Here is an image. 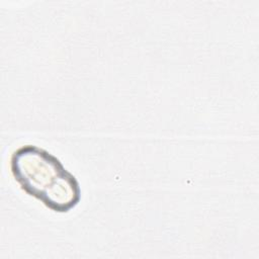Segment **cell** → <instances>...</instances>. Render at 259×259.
I'll use <instances>...</instances> for the list:
<instances>
[{
  "label": "cell",
  "instance_id": "1",
  "mask_svg": "<svg viewBox=\"0 0 259 259\" xmlns=\"http://www.w3.org/2000/svg\"><path fill=\"white\" fill-rule=\"evenodd\" d=\"M10 167L20 187L55 211H69L80 200L75 176L44 149L33 145L18 148L11 156Z\"/></svg>",
  "mask_w": 259,
  "mask_h": 259
}]
</instances>
